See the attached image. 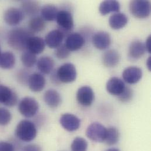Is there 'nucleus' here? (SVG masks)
I'll return each instance as SVG.
<instances>
[{
  "label": "nucleus",
  "mask_w": 151,
  "mask_h": 151,
  "mask_svg": "<svg viewBox=\"0 0 151 151\" xmlns=\"http://www.w3.org/2000/svg\"><path fill=\"white\" fill-rule=\"evenodd\" d=\"M33 34L29 29L24 28L12 29L8 34V44L17 51L26 50L27 41L30 37L33 36Z\"/></svg>",
  "instance_id": "f257e3e1"
},
{
  "label": "nucleus",
  "mask_w": 151,
  "mask_h": 151,
  "mask_svg": "<svg viewBox=\"0 0 151 151\" xmlns=\"http://www.w3.org/2000/svg\"><path fill=\"white\" fill-rule=\"evenodd\" d=\"M37 134L35 125L28 119L21 121L17 125L15 129V135L21 141L28 142L33 141Z\"/></svg>",
  "instance_id": "f03ea898"
},
{
  "label": "nucleus",
  "mask_w": 151,
  "mask_h": 151,
  "mask_svg": "<svg viewBox=\"0 0 151 151\" xmlns=\"http://www.w3.org/2000/svg\"><path fill=\"white\" fill-rule=\"evenodd\" d=\"M129 8L131 14L137 18H147L151 14V2L147 0L131 1Z\"/></svg>",
  "instance_id": "7ed1b4c3"
},
{
  "label": "nucleus",
  "mask_w": 151,
  "mask_h": 151,
  "mask_svg": "<svg viewBox=\"0 0 151 151\" xmlns=\"http://www.w3.org/2000/svg\"><path fill=\"white\" fill-rule=\"evenodd\" d=\"M39 109L38 102L32 97L27 96L21 99L18 104L19 113L25 118L34 117Z\"/></svg>",
  "instance_id": "20e7f679"
},
{
  "label": "nucleus",
  "mask_w": 151,
  "mask_h": 151,
  "mask_svg": "<svg viewBox=\"0 0 151 151\" xmlns=\"http://www.w3.org/2000/svg\"><path fill=\"white\" fill-rule=\"evenodd\" d=\"M86 135L92 141L102 143L105 141L107 128L99 122H93L88 127Z\"/></svg>",
  "instance_id": "39448f33"
},
{
  "label": "nucleus",
  "mask_w": 151,
  "mask_h": 151,
  "mask_svg": "<svg viewBox=\"0 0 151 151\" xmlns=\"http://www.w3.org/2000/svg\"><path fill=\"white\" fill-rule=\"evenodd\" d=\"M61 83H69L75 81L77 72L75 65L72 63H65L61 65L56 71Z\"/></svg>",
  "instance_id": "423d86ee"
},
{
  "label": "nucleus",
  "mask_w": 151,
  "mask_h": 151,
  "mask_svg": "<svg viewBox=\"0 0 151 151\" xmlns=\"http://www.w3.org/2000/svg\"><path fill=\"white\" fill-rule=\"evenodd\" d=\"M55 20L60 27V29L64 35H65V32H69L74 28V21L73 15L67 10L59 11Z\"/></svg>",
  "instance_id": "0eeeda50"
},
{
  "label": "nucleus",
  "mask_w": 151,
  "mask_h": 151,
  "mask_svg": "<svg viewBox=\"0 0 151 151\" xmlns=\"http://www.w3.org/2000/svg\"><path fill=\"white\" fill-rule=\"evenodd\" d=\"M95 93L93 89L88 86H83L76 92V100L83 106H89L93 102Z\"/></svg>",
  "instance_id": "6e6552de"
},
{
  "label": "nucleus",
  "mask_w": 151,
  "mask_h": 151,
  "mask_svg": "<svg viewBox=\"0 0 151 151\" xmlns=\"http://www.w3.org/2000/svg\"><path fill=\"white\" fill-rule=\"evenodd\" d=\"M24 18L22 11L18 8L11 7L7 9L4 14L5 22L9 26L14 27L20 24Z\"/></svg>",
  "instance_id": "1a4fd4ad"
},
{
  "label": "nucleus",
  "mask_w": 151,
  "mask_h": 151,
  "mask_svg": "<svg viewBox=\"0 0 151 151\" xmlns=\"http://www.w3.org/2000/svg\"><path fill=\"white\" fill-rule=\"evenodd\" d=\"M18 101L17 94L10 88L0 85V103L8 107L15 106Z\"/></svg>",
  "instance_id": "9d476101"
},
{
  "label": "nucleus",
  "mask_w": 151,
  "mask_h": 151,
  "mask_svg": "<svg viewBox=\"0 0 151 151\" xmlns=\"http://www.w3.org/2000/svg\"><path fill=\"white\" fill-rule=\"evenodd\" d=\"M93 45L99 50H105L111 44V37L106 31H98L92 38Z\"/></svg>",
  "instance_id": "9b49d317"
},
{
  "label": "nucleus",
  "mask_w": 151,
  "mask_h": 151,
  "mask_svg": "<svg viewBox=\"0 0 151 151\" xmlns=\"http://www.w3.org/2000/svg\"><path fill=\"white\" fill-rule=\"evenodd\" d=\"M61 126L68 132H74L78 130L81 125L79 118L75 115L67 113L63 114L60 119Z\"/></svg>",
  "instance_id": "f8f14e48"
},
{
  "label": "nucleus",
  "mask_w": 151,
  "mask_h": 151,
  "mask_svg": "<svg viewBox=\"0 0 151 151\" xmlns=\"http://www.w3.org/2000/svg\"><path fill=\"white\" fill-rule=\"evenodd\" d=\"M65 35L60 29H54L45 36V44L51 49H57L62 45Z\"/></svg>",
  "instance_id": "ddd939ff"
},
{
  "label": "nucleus",
  "mask_w": 151,
  "mask_h": 151,
  "mask_svg": "<svg viewBox=\"0 0 151 151\" xmlns=\"http://www.w3.org/2000/svg\"><path fill=\"white\" fill-rule=\"evenodd\" d=\"M146 51L145 43L140 40H134L129 45L128 57L132 61H136L142 58Z\"/></svg>",
  "instance_id": "4468645a"
},
{
  "label": "nucleus",
  "mask_w": 151,
  "mask_h": 151,
  "mask_svg": "<svg viewBox=\"0 0 151 151\" xmlns=\"http://www.w3.org/2000/svg\"><path fill=\"white\" fill-rule=\"evenodd\" d=\"M126 88L124 82L120 78L114 76L111 78L106 82V89L107 92L112 95L118 96Z\"/></svg>",
  "instance_id": "2eb2a0df"
},
{
  "label": "nucleus",
  "mask_w": 151,
  "mask_h": 151,
  "mask_svg": "<svg viewBox=\"0 0 151 151\" xmlns=\"http://www.w3.org/2000/svg\"><path fill=\"white\" fill-rule=\"evenodd\" d=\"M142 77V70L135 66H131L125 68L122 73L124 81L129 84H135L139 82Z\"/></svg>",
  "instance_id": "dca6fc26"
},
{
  "label": "nucleus",
  "mask_w": 151,
  "mask_h": 151,
  "mask_svg": "<svg viewBox=\"0 0 151 151\" xmlns=\"http://www.w3.org/2000/svg\"><path fill=\"white\" fill-rule=\"evenodd\" d=\"M45 41L40 37L31 36L27 42L26 50L35 55L41 54L45 48Z\"/></svg>",
  "instance_id": "f3484780"
},
{
  "label": "nucleus",
  "mask_w": 151,
  "mask_h": 151,
  "mask_svg": "<svg viewBox=\"0 0 151 151\" xmlns=\"http://www.w3.org/2000/svg\"><path fill=\"white\" fill-rule=\"evenodd\" d=\"M84 44L85 39L81 34L73 32L67 36L65 45L70 51H76L80 50Z\"/></svg>",
  "instance_id": "a211bd4d"
},
{
  "label": "nucleus",
  "mask_w": 151,
  "mask_h": 151,
  "mask_svg": "<svg viewBox=\"0 0 151 151\" xmlns=\"http://www.w3.org/2000/svg\"><path fill=\"white\" fill-rule=\"evenodd\" d=\"M27 83L31 91L38 92H41L45 88L46 79L42 74L34 73L29 76Z\"/></svg>",
  "instance_id": "6ab92c4d"
},
{
  "label": "nucleus",
  "mask_w": 151,
  "mask_h": 151,
  "mask_svg": "<svg viewBox=\"0 0 151 151\" xmlns=\"http://www.w3.org/2000/svg\"><path fill=\"white\" fill-rule=\"evenodd\" d=\"M121 60L119 53L115 50H109L102 56V63L107 68H114L118 65Z\"/></svg>",
  "instance_id": "aec40b11"
},
{
  "label": "nucleus",
  "mask_w": 151,
  "mask_h": 151,
  "mask_svg": "<svg viewBox=\"0 0 151 151\" xmlns=\"http://www.w3.org/2000/svg\"><path fill=\"white\" fill-rule=\"evenodd\" d=\"M44 100L45 104L51 108H57L62 102V98L60 93L55 89L47 90L44 95Z\"/></svg>",
  "instance_id": "412c9836"
},
{
  "label": "nucleus",
  "mask_w": 151,
  "mask_h": 151,
  "mask_svg": "<svg viewBox=\"0 0 151 151\" xmlns=\"http://www.w3.org/2000/svg\"><path fill=\"white\" fill-rule=\"evenodd\" d=\"M128 22V17L121 12L114 13L109 18V26L114 30H118L124 28L127 25Z\"/></svg>",
  "instance_id": "4be33fe9"
},
{
  "label": "nucleus",
  "mask_w": 151,
  "mask_h": 151,
  "mask_svg": "<svg viewBox=\"0 0 151 151\" xmlns=\"http://www.w3.org/2000/svg\"><path fill=\"white\" fill-rule=\"evenodd\" d=\"M121 9L120 3L116 0H105L101 2L99 6V11L102 15H106L111 12H119Z\"/></svg>",
  "instance_id": "5701e85b"
},
{
  "label": "nucleus",
  "mask_w": 151,
  "mask_h": 151,
  "mask_svg": "<svg viewBox=\"0 0 151 151\" xmlns=\"http://www.w3.org/2000/svg\"><path fill=\"white\" fill-rule=\"evenodd\" d=\"M37 63V68L38 70L44 74H49L53 71L55 61L50 57L44 56L40 58Z\"/></svg>",
  "instance_id": "b1692460"
},
{
  "label": "nucleus",
  "mask_w": 151,
  "mask_h": 151,
  "mask_svg": "<svg viewBox=\"0 0 151 151\" xmlns=\"http://www.w3.org/2000/svg\"><path fill=\"white\" fill-rule=\"evenodd\" d=\"M21 10L24 14L30 17L35 16L41 10L38 2L35 1H24L21 2Z\"/></svg>",
  "instance_id": "393cba45"
},
{
  "label": "nucleus",
  "mask_w": 151,
  "mask_h": 151,
  "mask_svg": "<svg viewBox=\"0 0 151 151\" xmlns=\"http://www.w3.org/2000/svg\"><path fill=\"white\" fill-rule=\"evenodd\" d=\"M40 11L41 17L45 21H53L55 20L59 11L57 7L52 4L44 5Z\"/></svg>",
  "instance_id": "a878e982"
},
{
  "label": "nucleus",
  "mask_w": 151,
  "mask_h": 151,
  "mask_svg": "<svg viewBox=\"0 0 151 151\" xmlns=\"http://www.w3.org/2000/svg\"><path fill=\"white\" fill-rule=\"evenodd\" d=\"M15 64L14 54L10 51H5L0 55V67L4 70L12 69Z\"/></svg>",
  "instance_id": "bb28decb"
},
{
  "label": "nucleus",
  "mask_w": 151,
  "mask_h": 151,
  "mask_svg": "<svg viewBox=\"0 0 151 151\" xmlns=\"http://www.w3.org/2000/svg\"><path fill=\"white\" fill-rule=\"evenodd\" d=\"M46 26V21L41 17H34L28 22V29L33 33L44 31Z\"/></svg>",
  "instance_id": "cd10ccee"
},
{
  "label": "nucleus",
  "mask_w": 151,
  "mask_h": 151,
  "mask_svg": "<svg viewBox=\"0 0 151 151\" xmlns=\"http://www.w3.org/2000/svg\"><path fill=\"white\" fill-rule=\"evenodd\" d=\"M119 132L115 127L107 128V135L105 139V143L109 146H112L118 143L119 139Z\"/></svg>",
  "instance_id": "c85d7f7f"
},
{
  "label": "nucleus",
  "mask_w": 151,
  "mask_h": 151,
  "mask_svg": "<svg viewBox=\"0 0 151 151\" xmlns=\"http://www.w3.org/2000/svg\"><path fill=\"white\" fill-rule=\"evenodd\" d=\"M21 60L23 65L27 68L32 67L37 62L36 55L28 50H25L22 52L21 57Z\"/></svg>",
  "instance_id": "c756f323"
},
{
  "label": "nucleus",
  "mask_w": 151,
  "mask_h": 151,
  "mask_svg": "<svg viewBox=\"0 0 151 151\" xmlns=\"http://www.w3.org/2000/svg\"><path fill=\"white\" fill-rule=\"evenodd\" d=\"M88 146V142L85 139L81 137H76L73 141L71 148L72 151H86Z\"/></svg>",
  "instance_id": "7c9ffc66"
},
{
  "label": "nucleus",
  "mask_w": 151,
  "mask_h": 151,
  "mask_svg": "<svg viewBox=\"0 0 151 151\" xmlns=\"http://www.w3.org/2000/svg\"><path fill=\"white\" fill-rule=\"evenodd\" d=\"M12 115L9 110L4 108H0V125L5 126L11 121Z\"/></svg>",
  "instance_id": "2f4dec72"
},
{
  "label": "nucleus",
  "mask_w": 151,
  "mask_h": 151,
  "mask_svg": "<svg viewBox=\"0 0 151 151\" xmlns=\"http://www.w3.org/2000/svg\"><path fill=\"white\" fill-rule=\"evenodd\" d=\"M71 51L66 47L65 44H62L55 51V55L59 60H64L69 57Z\"/></svg>",
  "instance_id": "473e14b6"
},
{
  "label": "nucleus",
  "mask_w": 151,
  "mask_h": 151,
  "mask_svg": "<svg viewBox=\"0 0 151 151\" xmlns=\"http://www.w3.org/2000/svg\"><path fill=\"white\" fill-rule=\"evenodd\" d=\"M133 95V90L129 86H126L123 92L118 96V98L122 102H128L132 99Z\"/></svg>",
  "instance_id": "72a5a7b5"
},
{
  "label": "nucleus",
  "mask_w": 151,
  "mask_h": 151,
  "mask_svg": "<svg viewBox=\"0 0 151 151\" xmlns=\"http://www.w3.org/2000/svg\"><path fill=\"white\" fill-rule=\"evenodd\" d=\"M0 151H15L13 144L8 142H0Z\"/></svg>",
  "instance_id": "f704fd0d"
},
{
  "label": "nucleus",
  "mask_w": 151,
  "mask_h": 151,
  "mask_svg": "<svg viewBox=\"0 0 151 151\" xmlns=\"http://www.w3.org/2000/svg\"><path fill=\"white\" fill-rule=\"evenodd\" d=\"M26 71H25V70L20 71V73L18 75V80L21 82H22L24 83H25L28 82V78H29V76H30V75H28V73H27Z\"/></svg>",
  "instance_id": "c9c22d12"
},
{
  "label": "nucleus",
  "mask_w": 151,
  "mask_h": 151,
  "mask_svg": "<svg viewBox=\"0 0 151 151\" xmlns=\"http://www.w3.org/2000/svg\"><path fill=\"white\" fill-rule=\"evenodd\" d=\"M21 151H42L41 148L36 144L28 145L23 148Z\"/></svg>",
  "instance_id": "e433bc0d"
},
{
  "label": "nucleus",
  "mask_w": 151,
  "mask_h": 151,
  "mask_svg": "<svg viewBox=\"0 0 151 151\" xmlns=\"http://www.w3.org/2000/svg\"><path fill=\"white\" fill-rule=\"evenodd\" d=\"M51 82L56 85H59L61 83V82L60 81L58 76L57 75V73L56 71H52V74H51Z\"/></svg>",
  "instance_id": "4c0bfd02"
},
{
  "label": "nucleus",
  "mask_w": 151,
  "mask_h": 151,
  "mask_svg": "<svg viewBox=\"0 0 151 151\" xmlns=\"http://www.w3.org/2000/svg\"><path fill=\"white\" fill-rule=\"evenodd\" d=\"M145 45L147 51L148 53L151 54V35H150L147 38L145 43Z\"/></svg>",
  "instance_id": "58836bf2"
},
{
  "label": "nucleus",
  "mask_w": 151,
  "mask_h": 151,
  "mask_svg": "<svg viewBox=\"0 0 151 151\" xmlns=\"http://www.w3.org/2000/svg\"><path fill=\"white\" fill-rule=\"evenodd\" d=\"M147 66L148 70L151 71V57H149L147 60Z\"/></svg>",
  "instance_id": "ea45409f"
},
{
  "label": "nucleus",
  "mask_w": 151,
  "mask_h": 151,
  "mask_svg": "<svg viewBox=\"0 0 151 151\" xmlns=\"http://www.w3.org/2000/svg\"><path fill=\"white\" fill-rule=\"evenodd\" d=\"M106 151H120V150L117 148H110Z\"/></svg>",
  "instance_id": "a19ab883"
},
{
  "label": "nucleus",
  "mask_w": 151,
  "mask_h": 151,
  "mask_svg": "<svg viewBox=\"0 0 151 151\" xmlns=\"http://www.w3.org/2000/svg\"><path fill=\"white\" fill-rule=\"evenodd\" d=\"M1 48H0V55H1Z\"/></svg>",
  "instance_id": "79ce46f5"
}]
</instances>
